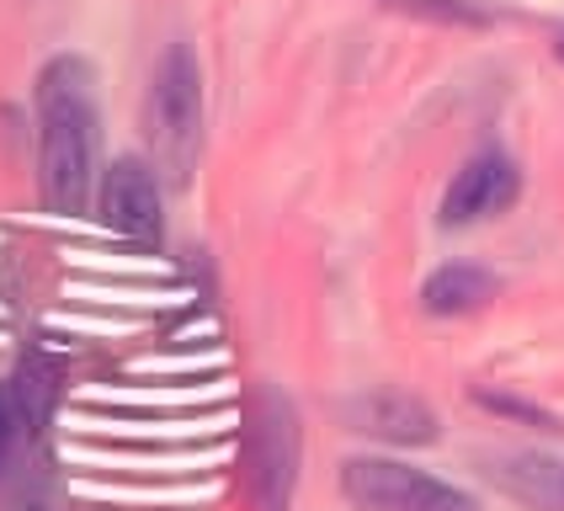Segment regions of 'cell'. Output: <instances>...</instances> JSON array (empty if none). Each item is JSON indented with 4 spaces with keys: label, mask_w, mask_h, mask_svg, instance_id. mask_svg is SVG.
<instances>
[{
    "label": "cell",
    "mask_w": 564,
    "mask_h": 511,
    "mask_svg": "<svg viewBox=\"0 0 564 511\" xmlns=\"http://www.w3.org/2000/svg\"><path fill=\"white\" fill-rule=\"evenodd\" d=\"M37 187L54 219H80L96 197V75L80 54H59L37 69Z\"/></svg>",
    "instance_id": "cell-1"
},
{
    "label": "cell",
    "mask_w": 564,
    "mask_h": 511,
    "mask_svg": "<svg viewBox=\"0 0 564 511\" xmlns=\"http://www.w3.org/2000/svg\"><path fill=\"white\" fill-rule=\"evenodd\" d=\"M304 464V426L282 389H256L246 405V443H240V479L251 511H288Z\"/></svg>",
    "instance_id": "cell-2"
},
{
    "label": "cell",
    "mask_w": 564,
    "mask_h": 511,
    "mask_svg": "<svg viewBox=\"0 0 564 511\" xmlns=\"http://www.w3.org/2000/svg\"><path fill=\"white\" fill-rule=\"evenodd\" d=\"M150 144L155 171L171 187H187L203 150V69L187 43H171L150 80Z\"/></svg>",
    "instance_id": "cell-3"
},
{
    "label": "cell",
    "mask_w": 564,
    "mask_h": 511,
    "mask_svg": "<svg viewBox=\"0 0 564 511\" xmlns=\"http://www.w3.org/2000/svg\"><path fill=\"white\" fill-rule=\"evenodd\" d=\"M341 496L357 511H479L469 490L394 458H346Z\"/></svg>",
    "instance_id": "cell-4"
},
{
    "label": "cell",
    "mask_w": 564,
    "mask_h": 511,
    "mask_svg": "<svg viewBox=\"0 0 564 511\" xmlns=\"http://www.w3.org/2000/svg\"><path fill=\"white\" fill-rule=\"evenodd\" d=\"M96 219L112 235H123L133 246H160L165 219H160V171L144 165L139 155L112 160L96 182Z\"/></svg>",
    "instance_id": "cell-5"
},
{
    "label": "cell",
    "mask_w": 564,
    "mask_h": 511,
    "mask_svg": "<svg viewBox=\"0 0 564 511\" xmlns=\"http://www.w3.org/2000/svg\"><path fill=\"white\" fill-rule=\"evenodd\" d=\"M517 197H522V171H517V160L501 155V150H479V155H469L458 171H453V182L442 192L437 224L442 229H469V224H479V219L506 214Z\"/></svg>",
    "instance_id": "cell-6"
},
{
    "label": "cell",
    "mask_w": 564,
    "mask_h": 511,
    "mask_svg": "<svg viewBox=\"0 0 564 511\" xmlns=\"http://www.w3.org/2000/svg\"><path fill=\"white\" fill-rule=\"evenodd\" d=\"M346 432H362V437H378V443L394 447H426L437 443V415L426 400H415L405 389H373V394H357L341 405Z\"/></svg>",
    "instance_id": "cell-7"
},
{
    "label": "cell",
    "mask_w": 564,
    "mask_h": 511,
    "mask_svg": "<svg viewBox=\"0 0 564 511\" xmlns=\"http://www.w3.org/2000/svg\"><path fill=\"white\" fill-rule=\"evenodd\" d=\"M479 469L501 496L522 501L528 511H564V458L511 447V453H485Z\"/></svg>",
    "instance_id": "cell-8"
},
{
    "label": "cell",
    "mask_w": 564,
    "mask_h": 511,
    "mask_svg": "<svg viewBox=\"0 0 564 511\" xmlns=\"http://www.w3.org/2000/svg\"><path fill=\"white\" fill-rule=\"evenodd\" d=\"M496 293H501V278H496V272H485V267H474V261H447V267H437V272L421 283V309L437 319H458V315L485 309Z\"/></svg>",
    "instance_id": "cell-9"
},
{
    "label": "cell",
    "mask_w": 564,
    "mask_h": 511,
    "mask_svg": "<svg viewBox=\"0 0 564 511\" xmlns=\"http://www.w3.org/2000/svg\"><path fill=\"white\" fill-rule=\"evenodd\" d=\"M474 400H479L485 411L511 415V421H533L538 432H564V426H560V415L538 411V405H528V400H511V394H490V389H474Z\"/></svg>",
    "instance_id": "cell-10"
},
{
    "label": "cell",
    "mask_w": 564,
    "mask_h": 511,
    "mask_svg": "<svg viewBox=\"0 0 564 511\" xmlns=\"http://www.w3.org/2000/svg\"><path fill=\"white\" fill-rule=\"evenodd\" d=\"M405 11H426V17H442V22H485V11H474L464 0H394Z\"/></svg>",
    "instance_id": "cell-11"
},
{
    "label": "cell",
    "mask_w": 564,
    "mask_h": 511,
    "mask_svg": "<svg viewBox=\"0 0 564 511\" xmlns=\"http://www.w3.org/2000/svg\"><path fill=\"white\" fill-rule=\"evenodd\" d=\"M554 54H560V64H564V32H560V37H554Z\"/></svg>",
    "instance_id": "cell-12"
}]
</instances>
